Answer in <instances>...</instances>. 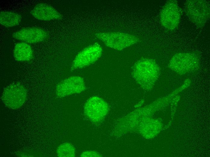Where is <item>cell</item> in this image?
<instances>
[{"instance_id": "6da1fadb", "label": "cell", "mask_w": 210, "mask_h": 157, "mask_svg": "<svg viewBox=\"0 0 210 157\" xmlns=\"http://www.w3.org/2000/svg\"><path fill=\"white\" fill-rule=\"evenodd\" d=\"M160 74V69L154 60L143 58L133 66L132 75L136 82L144 90L149 91L153 88Z\"/></svg>"}, {"instance_id": "7a4b0ae2", "label": "cell", "mask_w": 210, "mask_h": 157, "mask_svg": "<svg viewBox=\"0 0 210 157\" xmlns=\"http://www.w3.org/2000/svg\"><path fill=\"white\" fill-rule=\"evenodd\" d=\"M200 59L198 53H179L172 56L168 66L177 74L183 75L198 70L200 67Z\"/></svg>"}, {"instance_id": "3957f363", "label": "cell", "mask_w": 210, "mask_h": 157, "mask_svg": "<svg viewBox=\"0 0 210 157\" xmlns=\"http://www.w3.org/2000/svg\"><path fill=\"white\" fill-rule=\"evenodd\" d=\"M184 9L189 20L199 27L204 26L210 17L209 4L205 0H188Z\"/></svg>"}, {"instance_id": "277c9868", "label": "cell", "mask_w": 210, "mask_h": 157, "mask_svg": "<svg viewBox=\"0 0 210 157\" xmlns=\"http://www.w3.org/2000/svg\"><path fill=\"white\" fill-rule=\"evenodd\" d=\"M95 36L107 46L119 50H123L139 41L136 36L122 32L98 33Z\"/></svg>"}, {"instance_id": "5b68a950", "label": "cell", "mask_w": 210, "mask_h": 157, "mask_svg": "<svg viewBox=\"0 0 210 157\" xmlns=\"http://www.w3.org/2000/svg\"><path fill=\"white\" fill-rule=\"evenodd\" d=\"M181 15V9L177 1H168L163 6L160 13L161 23L167 30L172 31L178 26Z\"/></svg>"}, {"instance_id": "8992f818", "label": "cell", "mask_w": 210, "mask_h": 157, "mask_svg": "<svg viewBox=\"0 0 210 157\" xmlns=\"http://www.w3.org/2000/svg\"><path fill=\"white\" fill-rule=\"evenodd\" d=\"M25 88L19 83L11 84L4 90L1 97L5 106L12 109H17L24 104L27 97Z\"/></svg>"}, {"instance_id": "52a82bcc", "label": "cell", "mask_w": 210, "mask_h": 157, "mask_svg": "<svg viewBox=\"0 0 210 157\" xmlns=\"http://www.w3.org/2000/svg\"><path fill=\"white\" fill-rule=\"evenodd\" d=\"M102 49L95 43L84 48L76 56L71 66V71L82 68L93 64L101 56Z\"/></svg>"}, {"instance_id": "ba28073f", "label": "cell", "mask_w": 210, "mask_h": 157, "mask_svg": "<svg viewBox=\"0 0 210 157\" xmlns=\"http://www.w3.org/2000/svg\"><path fill=\"white\" fill-rule=\"evenodd\" d=\"M109 111L107 103L102 99L97 96L89 98L86 101L84 108L87 117L92 122L98 123L102 120Z\"/></svg>"}, {"instance_id": "9c48e42d", "label": "cell", "mask_w": 210, "mask_h": 157, "mask_svg": "<svg viewBox=\"0 0 210 157\" xmlns=\"http://www.w3.org/2000/svg\"><path fill=\"white\" fill-rule=\"evenodd\" d=\"M86 86L83 79L78 76L70 77L60 82L57 85L56 93L59 98L84 91Z\"/></svg>"}, {"instance_id": "30bf717a", "label": "cell", "mask_w": 210, "mask_h": 157, "mask_svg": "<svg viewBox=\"0 0 210 157\" xmlns=\"http://www.w3.org/2000/svg\"><path fill=\"white\" fill-rule=\"evenodd\" d=\"M48 34L43 30L36 27H27L22 29L13 34L12 37L29 43H35L46 40Z\"/></svg>"}, {"instance_id": "8fae6325", "label": "cell", "mask_w": 210, "mask_h": 157, "mask_svg": "<svg viewBox=\"0 0 210 157\" xmlns=\"http://www.w3.org/2000/svg\"><path fill=\"white\" fill-rule=\"evenodd\" d=\"M35 18L42 21L60 19L62 15L52 7L44 3L37 5L30 12Z\"/></svg>"}, {"instance_id": "7c38bea8", "label": "cell", "mask_w": 210, "mask_h": 157, "mask_svg": "<svg viewBox=\"0 0 210 157\" xmlns=\"http://www.w3.org/2000/svg\"><path fill=\"white\" fill-rule=\"evenodd\" d=\"M14 56L15 59L18 61H29L33 57L31 47L25 43H18L14 48Z\"/></svg>"}, {"instance_id": "4fadbf2b", "label": "cell", "mask_w": 210, "mask_h": 157, "mask_svg": "<svg viewBox=\"0 0 210 157\" xmlns=\"http://www.w3.org/2000/svg\"><path fill=\"white\" fill-rule=\"evenodd\" d=\"M21 18V15L14 12L1 11L0 12V23L6 27H10L19 25Z\"/></svg>"}, {"instance_id": "5bb4252c", "label": "cell", "mask_w": 210, "mask_h": 157, "mask_svg": "<svg viewBox=\"0 0 210 157\" xmlns=\"http://www.w3.org/2000/svg\"><path fill=\"white\" fill-rule=\"evenodd\" d=\"M56 152L59 157H74L75 156V149L74 146L68 143L60 145L58 147Z\"/></svg>"}, {"instance_id": "9a60e30c", "label": "cell", "mask_w": 210, "mask_h": 157, "mask_svg": "<svg viewBox=\"0 0 210 157\" xmlns=\"http://www.w3.org/2000/svg\"><path fill=\"white\" fill-rule=\"evenodd\" d=\"M80 156L81 157H101L102 155L99 153L94 151H86L82 152Z\"/></svg>"}]
</instances>
